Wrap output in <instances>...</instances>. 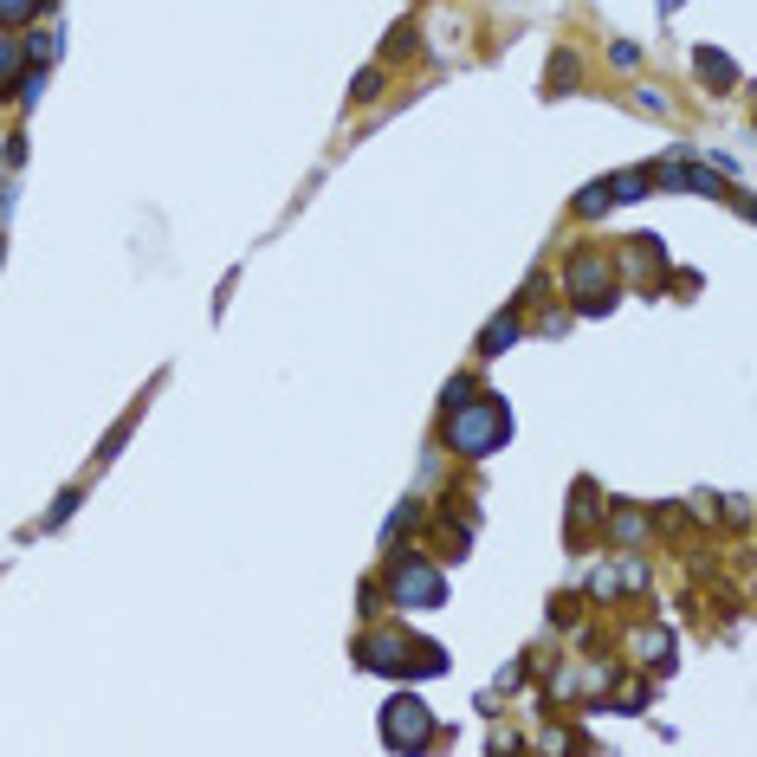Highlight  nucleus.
<instances>
[{"label": "nucleus", "mask_w": 757, "mask_h": 757, "mask_svg": "<svg viewBox=\"0 0 757 757\" xmlns=\"http://www.w3.org/2000/svg\"><path fill=\"white\" fill-rule=\"evenodd\" d=\"M447 440L460 453H492L505 440V402H453V421H447Z\"/></svg>", "instance_id": "f257e3e1"}, {"label": "nucleus", "mask_w": 757, "mask_h": 757, "mask_svg": "<svg viewBox=\"0 0 757 757\" xmlns=\"http://www.w3.org/2000/svg\"><path fill=\"white\" fill-rule=\"evenodd\" d=\"M382 738L389 745H408V751H421L434 738V725H428V706L421 699H395L389 706V719H382Z\"/></svg>", "instance_id": "f03ea898"}, {"label": "nucleus", "mask_w": 757, "mask_h": 757, "mask_svg": "<svg viewBox=\"0 0 757 757\" xmlns=\"http://www.w3.org/2000/svg\"><path fill=\"white\" fill-rule=\"evenodd\" d=\"M395 602H415V609H434V602H440V576L428 570V563H415V557H408L402 570H395Z\"/></svg>", "instance_id": "7ed1b4c3"}, {"label": "nucleus", "mask_w": 757, "mask_h": 757, "mask_svg": "<svg viewBox=\"0 0 757 757\" xmlns=\"http://www.w3.org/2000/svg\"><path fill=\"white\" fill-rule=\"evenodd\" d=\"M512 337H518V324H512V318H505V324H492V330H486V356H499Z\"/></svg>", "instance_id": "20e7f679"}, {"label": "nucleus", "mask_w": 757, "mask_h": 757, "mask_svg": "<svg viewBox=\"0 0 757 757\" xmlns=\"http://www.w3.org/2000/svg\"><path fill=\"white\" fill-rule=\"evenodd\" d=\"M20 78V52H13V39H0V85H13Z\"/></svg>", "instance_id": "39448f33"}, {"label": "nucleus", "mask_w": 757, "mask_h": 757, "mask_svg": "<svg viewBox=\"0 0 757 757\" xmlns=\"http://www.w3.org/2000/svg\"><path fill=\"white\" fill-rule=\"evenodd\" d=\"M33 7H39V0H0V20H26Z\"/></svg>", "instance_id": "423d86ee"}]
</instances>
